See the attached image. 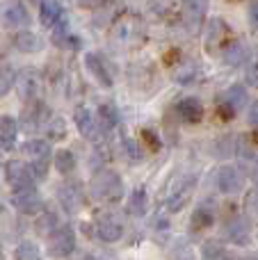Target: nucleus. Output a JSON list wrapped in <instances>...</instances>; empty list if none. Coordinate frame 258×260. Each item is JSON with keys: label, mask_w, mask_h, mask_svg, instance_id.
Wrapping results in <instances>:
<instances>
[{"label": "nucleus", "mask_w": 258, "mask_h": 260, "mask_svg": "<svg viewBox=\"0 0 258 260\" xmlns=\"http://www.w3.org/2000/svg\"><path fill=\"white\" fill-rule=\"evenodd\" d=\"M128 212L135 217H142L146 212V192L144 189H135L128 199Z\"/></svg>", "instance_id": "obj_24"}, {"label": "nucleus", "mask_w": 258, "mask_h": 260, "mask_svg": "<svg viewBox=\"0 0 258 260\" xmlns=\"http://www.w3.org/2000/svg\"><path fill=\"white\" fill-rule=\"evenodd\" d=\"M96 235H99L103 242H119L123 235V224L117 219V217L108 215V217H101L99 221H96Z\"/></svg>", "instance_id": "obj_11"}, {"label": "nucleus", "mask_w": 258, "mask_h": 260, "mask_svg": "<svg viewBox=\"0 0 258 260\" xmlns=\"http://www.w3.org/2000/svg\"><path fill=\"white\" fill-rule=\"evenodd\" d=\"M0 23L5 27H25L30 23V16L18 0H7L0 7Z\"/></svg>", "instance_id": "obj_8"}, {"label": "nucleus", "mask_w": 258, "mask_h": 260, "mask_svg": "<svg viewBox=\"0 0 258 260\" xmlns=\"http://www.w3.org/2000/svg\"><path fill=\"white\" fill-rule=\"evenodd\" d=\"M210 221H213V215H210L208 210H197V215L192 217V224H195V229H204V226H208Z\"/></svg>", "instance_id": "obj_31"}, {"label": "nucleus", "mask_w": 258, "mask_h": 260, "mask_svg": "<svg viewBox=\"0 0 258 260\" xmlns=\"http://www.w3.org/2000/svg\"><path fill=\"white\" fill-rule=\"evenodd\" d=\"M195 187H197V176H192V174L178 176V178L174 180L169 194H167V210L169 212H178L181 208H185V203L192 199Z\"/></svg>", "instance_id": "obj_2"}, {"label": "nucleus", "mask_w": 258, "mask_h": 260, "mask_svg": "<svg viewBox=\"0 0 258 260\" xmlns=\"http://www.w3.org/2000/svg\"><path fill=\"white\" fill-rule=\"evenodd\" d=\"M249 23H251V27L258 30V0H251V5H249Z\"/></svg>", "instance_id": "obj_34"}, {"label": "nucleus", "mask_w": 258, "mask_h": 260, "mask_svg": "<svg viewBox=\"0 0 258 260\" xmlns=\"http://www.w3.org/2000/svg\"><path fill=\"white\" fill-rule=\"evenodd\" d=\"M210 0H185L183 3V23L190 32H197L201 27L206 12H208Z\"/></svg>", "instance_id": "obj_9"}, {"label": "nucleus", "mask_w": 258, "mask_h": 260, "mask_svg": "<svg viewBox=\"0 0 258 260\" xmlns=\"http://www.w3.org/2000/svg\"><path fill=\"white\" fill-rule=\"evenodd\" d=\"M89 194L96 199V201H119L123 194V183L121 176L112 169H103L96 171L89 180Z\"/></svg>", "instance_id": "obj_1"}, {"label": "nucleus", "mask_w": 258, "mask_h": 260, "mask_svg": "<svg viewBox=\"0 0 258 260\" xmlns=\"http://www.w3.org/2000/svg\"><path fill=\"white\" fill-rule=\"evenodd\" d=\"M12 206L16 208L18 212H23V215H35V212L41 210V199L35 187H21L14 192Z\"/></svg>", "instance_id": "obj_10"}, {"label": "nucleus", "mask_w": 258, "mask_h": 260, "mask_svg": "<svg viewBox=\"0 0 258 260\" xmlns=\"http://www.w3.org/2000/svg\"><path fill=\"white\" fill-rule=\"evenodd\" d=\"M245 187V171L238 165H222L217 169V189L222 194H238Z\"/></svg>", "instance_id": "obj_5"}, {"label": "nucleus", "mask_w": 258, "mask_h": 260, "mask_svg": "<svg viewBox=\"0 0 258 260\" xmlns=\"http://www.w3.org/2000/svg\"><path fill=\"white\" fill-rule=\"evenodd\" d=\"M14 87L18 89V96H21L23 101H32L41 89V78L37 76L35 71H23L21 76L16 78V85Z\"/></svg>", "instance_id": "obj_12"}, {"label": "nucleus", "mask_w": 258, "mask_h": 260, "mask_svg": "<svg viewBox=\"0 0 258 260\" xmlns=\"http://www.w3.org/2000/svg\"><path fill=\"white\" fill-rule=\"evenodd\" d=\"M73 121H76V128H78V133H80L82 137L91 139V142L99 137V133H101L99 119L94 117V112H91L87 105H78L76 112H73Z\"/></svg>", "instance_id": "obj_7"}, {"label": "nucleus", "mask_w": 258, "mask_h": 260, "mask_svg": "<svg viewBox=\"0 0 258 260\" xmlns=\"http://www.w3.org/2000/svg\"><path fill=\"white\" fill-rule=\"evenodd\" d=\"M14 258L16 260H39V247H37L35 242H30V240H25V242H21L16 247Z\"/></svg>", "instance_id": "obj_26"}, {"label": "nucleus", "mask_w": 258, "mask_h": 260, "mask_svg": "<svg viewBox=\"0 0 258 260\" xmlns=\"http://www.w3.org/2000/svg\"><path fill=\"white\" fill-rule=\"evenodd\" d=\"M59 201H62V206L67 208V210H76V208L80 206V201H82L80 187H78V185H73V183L59 187Z\"/></svg>", "instance_id": "obj_19"}, {"label": "nucleus", "mask_w": 258, "mask_h": 260, "mask_svg": "<svg viewBox=\"0 0 258 260\" xmlns=\"http://www.w3.org/2000/svg\"><path fill=\"white\" fill-rule=\"evenodd\" d=\"M249 123L258 128V101H254V103H251V108H249Z\"/></svg>", "instance_id": "obj_35"}, {"label": "nucleus", "mask_w": 258, "mask_h": 260, "mask_svg": "<svg viewBox=\"0 0 258 260\" xmlns=\"http://www.w3.org/2000/svg\"><path fill=\"white\" fill-rule=\"evenodd\" d=\"M5 174H7V183L12 185L14 189L32 187V183H35V178H37L32 165H25L23 160L7 162V167H5Z\"/></svg>", "instance_id": "obj_6"}, {"label": "nucleus", "mask_w": 258, "mask_h": 260, "mask_svg": "<svg viewBox=\"0 0 258 260\" xmlns=\"http://www.w3.org/2000/svg\"><path fill=\"white\" fill-rule=\"evenodd\" d=\"M78 5H80V7H85V9H91V7H96V5H99V0H78Z\"/></svg>", "instance_id": "obj_36"}, {"label": "nucleus", "mask_w": 258, "mask_h": 260, "mask_svg": "<svg viewBox=\"0 0 258 260\" xmlns=\"http://www.w3.org/2000/svg\"><path fill=\"white\" fill-rule=\"evenodd\" d=\"M76 249V233L71 226H57L53 229L48 238V256L53 258H67Z\"/></svg>", "instance_id": "obj_3"}, {"label": "nucleus", "mask_w": 258, "mask_h": 260, "mask_svg": "<svg viewBox=\"0 0 258 260\" xmlns=\"http://www.w3.org/2000/svg\"><path fill=\"white\" fill-rule=\"evenodd\" d=\"M117 123H119L117 108H114V105H110V103L101 105V108H99V126L103 130H110V128L117 126Z\"/></svg>", "instance_id": "obj_23"}, {"label": "nucleus", "mask_w": 258, "mask_h": 260, "mask_svg": "<svg viewBox=\"0 0 258 260\" xmlns=\"http://www.w3.org/2000/svg\"><path fill=\"white\" fill-rule=\"evenodd\" d=\"M254 142H256V144H258V133H256V135H254Z\"/></svg>", "instance_id": "obj_38"}, {"label": "nucleus", "mask_w": 258, "mask_h": 260, "mask_svg": "<svg viewBox=\"0 0 258 260\" xmlns=\"http://www.w3.org/2000/svg\"><path fill=\"white\" fill-rule=\"evenodd\" d=\"M245 210L249 217H258V192H249L245 199Z\"/></svg>", "instance_id": "obj_30"}, {"label": "nucleus", "mask_w": 258, "mask_h": 260, "mask_svg": "<svg viewBox=\"0 0 258 260\" xmlns=\"http://www.w3.org/2000/svg\"><path fill=\"white\" fill-rule=\"evenodd\" d=\"M16 85V73L12 67H0V99L7 96V91Z\"/></svg>", "instance_id": "obj_27"}, {"label": "nucleus", "mask_w": 258, "mask_h": 260, "mask_svg": "<svg viewBox=\"0 0 258 260\" xmlns=\"http://www.w3.org/2000/svg\"><path fill=\"white\" fill-rule=\"evenodd\" d=\"M227 238L233 244H247L249 242V224L242 217H233L227 224Z\"/></svg>", "instance_id": "obj_14"}, {"label": "nucleus", "mask_w": 258, "mask_h": 260, "mask_svg": "<svg viewBox=\"0 0 258 260\" xmlns=\"http://www.w3.org/2000/svg\"><path fill=\"white\" fill-rule=\"evenodd\" d=\"M245 55H247V50H245L242 41H231V44H227V48L222 50V59L227 67H238V64H242Z\"/></svg>", "instance_id": "obj_18"}, {"label": "nucleus", "mask_w": 258, "mask_h": 260, "mask_svg": "<svg viewBox=\"0 0 258 260\" xmlns=\"http://www.w3.org/2000/svg\"><path fill=\"white\" fill-rule=\"evenodd\" d=\"M59 16H62V7H59L57 0H41L39 18L44 23V27H53L59 21Z\"/></svg>", "instance_id": "obj_17"}, {"label": "nucleus", "mask_w": 258, "mask_h": 260, "mask_svg": "<svg viewBox=\"0 0 258 260\" xmlns=\"http://www.w3.org/2000/svg\"><path fill=\"white\" fill-rule=\"evenodd\" d=\"M14 44H16V48L23 50V53H37V50L44 48V39L32 30H21L16 35V39H14Z\"/></svg>", "instance_id": "obj_16"}, {"label": "nucleus", "mask_w": 258, "mask_h": 260, "mask_svg": "<svg viewBox=\"0 0 258 260\" xmlns=\"http://www.w3.org/2000/svg\"><path fill=\"white\" fill-rule=\"evenodd\" d=\"M176 112L185 123H199L204 119V105L199 99H183L176 105Z\"/></svg>", "instance_id": "obj_13"}, {"label": "nucleus", "mask_w": 258, "mask_h": 260, "mask_svg": "<svg viewBox=\"0 0 258 260\" xmlns=\"http://www.w3.org/2000/svg\"><path fill=\"white\" fill-rule=\"evenodd\" d=\"M0 260H3V253H0Z\"/></svg>", "instance_id": "obj_39"}, {"label": "nucleus", "mask_w": 258, "mask_h": 260, "mask_svg": "<svg viewBox=\"0 0 258 260\" xmlns=\"http://www.w3.org/2000/svg\"><path fill=\"white\" fill-rule=\"evenodd\" d=\"M133 23H135L133 16H123L121 21L114 25V39L121 41V44H128V41L135 37V25H133Z\"/></svg>", "instance_id": "obj_22"}, {"label": "nucleus", "mask_w": 258, "mask_h": 260, "mask_svg": "<svg viewBox=\"0 0 258 260\" xmlns=\"http://www.w3.org/2000/svg\"><path fill=\"white\" fill-rule=\"evenodd\" d=\"M247 103V89L242 85H233L227 89V94H224V105L227 108H231L233 112H238V110L242 108V105Z\"/></svg>", "instance_id": "obj_21"}, {"label": "nucleus", "mask_w": 258, "mask_h": 260, "mask_svg": "<svg viewBox=\"0 0 258 260\" xmlns=\"http://www.w3.org/2000/svg\"><path fill=\"white\" fill-rule=\"evenodd\" d=\"M201 256H204V260H227V253L217 242H206L201 249Z\"/></svg>", "instance_id": "obj_28"}, {"label": "nucleus", "mask_w": 258, "mask_h": 260, "mask_svg": "<svg viewBox=\"0 0 258 260\" xmlns=\"http://www.w3.org/2000/svg\"><path fill=\"white\" fill-rule=\"evenodd\" d=\"M178 260H195V258H192V253H190V251H183L181 256H178Z\"/></svg>", "instance_id": "obj_37"}, {"label": "nucleus", "mask_w": 258, "mask_h": 260, "mask_svg": "<svg viewBox=\"0 0 258 260\" xmlns=\"http://www.w3.org/2000/svg\"><path fill=\"white\" fill-rule=\"evenodd\" d=\"M123 146H126V151H128V155H131V160H142V153H140V148H137L135 139H123Z\"/></svg>", "instance_id": "obj_33"}, {"label": "nucleus", "mask_w": 258, "mask_h": 260, "mask_svg": "<svg viewBox=\"0 0 258 260\" xmlns=\"http://www.w3.org/2000/svg\"><path fill=\"white\" fill-rule=\"evenodd\" d=\"M85 64H87V69H89V73L101 82V85H103V87H112V76L108 73V69H105L103 59H101L99 55L87 53L85 55Z\"/></svg>", "instance_id": "obj_15"}, {"label": "nucleus", "mask_w": 258, "mask_h": 260, "mask_svg": "<svg viewBox=\"0 0 258 260\" xmlns=\"http://www.w3.org/2000/svg\"><path fill=\"white\" fill-rule=\"evenodd\" d=\"M247 82L251 87H258V50L251 55L249 64H247Z\"/></svg>", "instance_id": "obj_29"}, {"label": "nucleus", "mask_w": 258, "mask_h": 260, "mask_svg": "<svg viewBox=\"0 0 258 260\" xmlns=\"http://www.w3.org/2000/svg\"><path fill=\"white\" fill-rule=\"evenodd\" d=\"M53 160H55V169L59 174H71L76 169V157H73L71 151H57Z\"/></svg>", "instance_id": "obj_25"}, {"label": "nucleus", "mask_w": 258, "mask_h": 260, "mask_svg": "<svg viewBox=\"0 0 258 260\" xmlns=\"http://www.w3.org/2000/svg\"><path fill=\"white\" fill-rule=\"evenodd\" d=\"M18 135V123L12 117H0V142L5 144V148H12Z\"/></svg>", "instance_id": "obj_20"}, {"label": "nucleus", "mask_w": 258, "mask_h": 260, "mask_svg": "<svg viewBox=\"0 0 258 260\" xmlns=\"http://www.w3.org/2000/svg\"><path fill=\"white\" fill-rule=\"evenodd\" d=\"M23 155L30 160L32 169H35L37 176H46V169H48V160H50V144L44 142V139H30V142L23 144Z\"/></svg>", "instance_id": "obj_4"}, {"label": "nucleus", "mask_w": 258, "mask_h": 260, "mask_svg": "<svg viewBox=\"0 0 258 260\" xmlns=\"http://www.w3.org/2000/svg\"><path fill=\"white\" fill-rule=\"evenodd\" d=\"M195 76H197V69L192 67V64H190V67H183V69H178V71H176V80L178 82H190Z\"/></svg>", "instance_id": "obj_32"}]
</instances>
